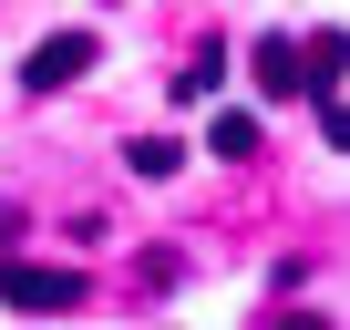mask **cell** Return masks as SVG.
<instances>
[{"instance_id":"1","label":"cell","mask_w":350,"mask_h":330,"mask_svg":"<svg viewBox=\"0 0 350 330\" xmlns=\"http://www.w3.org/2000/svg\"><path fill=\"white\" fill-rule=\"evenodd\" d=\"M0 299H11V309H72L83 299V268H42V258H11V268H0Z\"/></svg>"},{"instance_id":"7","label":"cell","mask_w":350,"mask_h":330,"mask_svg":"<svg viewBox=\"0 0 350 330\" xmlns=\"http://www.w3.org/2000/svg\"><path fill=\"white\" fill-rule=\"evenodd\" d=\"M278 330H329V320H309V309H299V320H278Z\"/></svg>"},{"instance_id":"6","label":"cell","mask_w":350,"mask_h":330,"mask_svg":"<svg viewBox=\"0 0 350 330\" xmlns=\"http://www.w3.org/2000/svg\"><path fill=\"white\" fill-rule=\"evenodd\" d=\"M206 144H217V155H258V114H217Z\"/></svg>"},{"instance_id":"5","label":"cell","mask_w":350,"mask_h":330,"mask_svg":"<svg viewBox=\"0 0 350 330\" xmlns=\"http://www.w3.org/2000/svg\"><path fill=\"white\" fill-rule=\"evenodd\" d=\"M175 165H186V144H175V134H144V144H134V176H175Z\"/></svg>"},{"instance_id":"4","label":"cell","mask_w":350,"mask_h":330,"mask_svg":"<svg viewBox=\"0 0 350 330\" xmlns=\"http://www.w3.org/2000/svg\"><path fill=\"white\" fill-rule=\"evenodd\" d=\"M299 83H309V93L350 83V31H309V42H299Z\"/></svg>"},{"instance_id":"3","label":"cell","mask_w":350,"mask_h":330,"mask_svg":"<svg viewBox=\"0 0 350 330\" xmlns=\"http://www.w3.org/2000/svg\"><path fill=\"white\" fill-rule=\"evenodd\" d=\"M247 73H258V93H268V103H299V93H309V83H299V42H288V31H268V42L247 52Z\"/></svg>"},{"instance_id":"2","label":"cell","mask_w":350,"mask_h":330,"mask_svg":"<svg viewBox=\"0 0 350 330\" xmlns=\"http://www.w3.org/2000/svg\"><path fill=\"white\" fill-rule=\"evenodd\" d=\"M93 62H103V42H93V31H52V42L21 62V93H62V83H83Z\"/></svg>"}]
</instances>
